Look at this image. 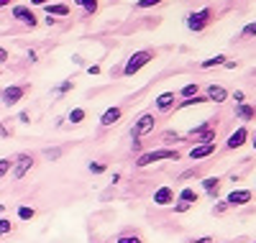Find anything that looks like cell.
Wrapping results in <instances>:
<instances>
[{"label":"cell","instance_id":"obj_1","mask_svg":"<svg viewBox=\"0 0 256 243\" xmlns=\"http://www.w3.org/2000/svg\"><path fill=\"white\" fill-rule=\"evenodd\" d=\"M216 136H218V118H208L187 134V138H192L195 144H216Z\"/></svg>","mask_w":256,"mask_h":243},{"label":"cell","instance_id":"obj_2","mask_svg":"<svg viewBox=\"0 0 256 243\" xmlns=\"http://www.w3.org/2000/svg\"><path fill=\"white\" fill-rule=\"evenodd\" d=\"M180 159H182V151H177V148H156V151L138 154L136 166H148L154 162H180Z\"/></svg>","mask_w":256,"mask_h":243},{"label":"cell","instance_id":"obj_3","mask_svg":"<svg viewBox=\"0 0 256 243\" xmlns=\"http://www.w3.org/2000/svg\"><path fill=\"white\" fill-rule=\"evenodd\" d=\"M152 59H154V52H136V54H131V56H128V62H126V67H123V74H126V77H134V74L141 72Z\"/></svg>","mask_w":256,"mask_h":243},{"label":"cell","instance_id":"obj_4","mask_svg":"<svg viewBox=\"0 0 256 243\" xmlns=\"http://www.w3.org/2000/svg\"><path fill=\"white\" fill-rule=\"evenodd\" d=\"M154 128H156V116H154V113H144V116L134 123V128H131V138H134V141H141L144 136L152 134Z\"/></svg>","mask_w":256,"mask_h":243},{"label":"cell","instance_id":"obj_5","mask_svg":"<svg viewBox=\"0 0 256 243\" xmlns=\"http://www.w3.org/2000/svg\"><path fill=\"white\" fill-rule=\"evenodd\" d=\"M210 20H212V8H202V10H195V13H190L187 16V28L190 31H205L210 26Z\"/></svg>","mask_w":256,"mask_h":243},{"label":"cell","instance_id":"obj_6","mask_svg":"<svg viewBox=\"0 0 256 243\" xmlns=\"http://www.w3.org/2000/svg\"><path fill=\"white\" fill-rule=\"evenodd\" d=\"M34 164H36V159L31 154H18L13 159V180H24V176L34 169Z\"/></svg>","mask_w":256,"mask_h":243},{"label":"cell","instance_id":"obj_7","mask_svg":"<svg viewBox=\"0 0 256 243\" xmlns=\"http://www.w3.org/2000/svg\"><path fill=\"white\" fill-rule=\"evenodd\" d=\"M26 92H28V87L26 84H10V87H6L3 90V95H0V100H3V105H18L20 100L26 98Z\"/></svg>","mask_w":256,"mask_h":243},{"label":"cell","instance_id":"obj_8","mask_svg":"<svg viewBox=\"0 0 256 243\" xmlns=\"http://www.w3.org/2000/svg\"><path fill=\"white\" fill-rule=\"evenodd\" d=\"M251 200H254V192H251V190H233V192L226 197L228 208H244V205H248Z\"/></svg>","mask_w":256,"mask_h":243},{"label":"cell","instance_id":"obj_9","mask_svg":"<svg viewBox=\"0 0 256 243\" xmlns=\"http://www.w3.org/2000/svg\"><path fill=\"white\" fill-rule=\"evenodd\" d=\"M216 151H218V144H195L190 148V159L192 162H202V159L212 156Z\"/></svg>","mask_w":256,"mask_h":243},{"label":"cell","instance_id":"obj_10","mask_svg":"<svg viewBox=\"0 0 256 243\" xmlns=\"http://www.w3.org/2000/svg\"><path fill=\"white\" fill-rule=\"evenodd\" d=\"M174 200H177V194H174V190L169 187V184H164V187L154 190V205L166 208V205H174Z\"/></svg>","mask_w":256,"mask_h":243},{"label":"cell","instance_id":"obj_11","mask_svg":"<svg viewBox=\"0 0 256 243\" xmlns=\"http://www.w3.org/2000/svg\"><path fill=\"white\" fill-rule=\"evenodd\" d=\"M246 141H248V128H246V126H241V128H236V130H233V134L228 136L226 148H228V151H236V148H241Z\"/></svg>","mask_w":256,"mask_h":243},{"label":"cell","instance_id":"obj_12","mask_svg":"<svg viewBox=\"0 0 256 243\" xmlns=\"http://www.w3.org/2000/svg\"><path fill=\"white\" fill-rule=\"evenodd\" d=\"M202 190H205V194L210 197V200H218V194L223 190V180H220V176H205V180H202Z\"/></svg>","mask_w":256,"mask_h":243},{"label":"cell","instance_id":"obj_13","mask_svg":"<svg viewBox=\"0 0 256 243\" xmlns=\"http://www.w3.org/2000/svg\"><path fill=\"white\" fill-rule=\"evenodd\" d=\"M205 98L210 102H226L228 100V90H226V87H220V84H208Z\"/></svg>","mask_w":256,"mask_h":243},{"label":"cell","instance_id":"obj_14","mask_svg":"<svg viewBox=\"0 0 256 243\" xmlns=\"http://www.w3.org/2000/svg\"><path fill=\"white\" fill-rule=\"evenodd\" d=\"M13 18H16V20H24V24H28V26H36V24H38L36 16H34V10L26 8V6H16V8H13Z\"/></svg>","mask_w":256,"mask_h":243},{"label":"cell","instance_id":"obj_15","mask_svg":"<svg viewBox=\"0 0 256 243\" xmlns=\"http://www.w3.org/2000/svg\"><path fill=\"white\" fill-rule=\"evenodd\" d=\"M172 108H177V95L174 92H162L156 98V110H162V113H169Z\"/></svg>","mask_w":256,"mask_h":243},{"label":"cell","instance_id":"obj_16","mask_svg":"<svg viewBox=\"0 0 256 243\" xmlns=\"http://www.w3.org/2000/svg\"><path fill=\"white\" fill-rule=\"evenodd\" d=\"M120 116H123V108H108L102 113V118H100V126L102 128H110V126H116L120 120Z\"/></svg>","mask_w":256,"mask_h":243},{"label":"cell","instance_id":"obj_17","mask_svg":"<svg viewBox=\"0 0 256 243\" xmlns=\"http://www.w3.org/2000/svg\"><path fill=\"white\" fill-rule=\"evenodd\" d=\"M177 200H182V202H190L192 208H195V205L200 202V192H198L195 187H182V190H180V194H177Z\"/></svg>","mask_w":256,"mask_h":243},{"label":"cell","instance_id":"obj_18","mask_svg":"<svg viewBox=\"0 0 256 243\" xmlns=\"http://www.w3.org/2000/svg\"><path fill=\"white\" fill-rule=\"evenodd\" d=\"M236 118H238V120H254V118H256V108H251V105H246V102L236 105Z\"/></svg>","mask_w":256,"mask_h":243},{"label":"cell","instance_id":"obj_19","mask_svg":"<svg viewBox=\"0 0 256 243\" xmlns=\"http://www.w3.org/2000/svg\"><path fill=\"white\" fill-rule=\"evenodd\" d=\"M116 243H144V238L136 230H123L116 236Z\"/></svg>","mask_w":256,"mask_h":243},{"label":"cell","instance_id":"obj_20","mask_svg":"<svg viewBox=\"0 0 256 243\" xmlns=\"http://www.w3.org/2000/svg\"><path fill=\"white\" fill-rule=\"evenodd\" d=\"M205 102H210L205 95H195V98H187V100H182V102L177 105V110H184V108H195V105H205Z\"/></svg>","mask_w":256,"mask_h":243},{"label":"cell","instance_id":"obj_21","mask_svg":"<svg viewBox=\"0 0 256 243\" xmlns=\"http://www.w3.org/2000/svg\"><path fill=\"white\" fill-rule=\"evenodd\" d=\"M46 13L49 16H70V6H64V3H49L46 6Z\"/></svg>","mask_w":256,"mask_h":243},{"label":"cell","instance_id":"obj_22","mask_svg":"<svg viewBox=\"0 0 256 243\" xmlns=\"http://www.w3.org/2000/svg\"><path fill=\"white\" fill-rule=\"evenodd\" d=\"M226 62H228V56H226V54H218V56H212V59H205V62L200 64V67H202V70H210V67H223Z\"/></svg>","mask_w":256,"mask_h":243},{"label":"cell","instance_id":"obj_23","mask_svg":"<svg viewBox=\"0 0 256 243\" xmlns=\"http://www.w3.org/2000/svg\"><path fill=\"white\" fill-rule=\"evenodd\" d=\"M180 95H182V98H195V95H200V84H198V82L184 84L182 90H180Z\"/></svg>","mask_w":256,"mask_h":243},{"label":"cell","instance_id":"obj_24","mask_svg":"<svg viewBox=\"0 0 256 243\" xmlns=\"http://www.w3.org/2000/svg\"><path fill=\"white\" fill-rule=\"evenodd\" d=\"M18 218H20V220H34V218H36V210L28 208V205H20V208H18Z\"/></svg>","mask_w":256,"mask_h":243},{"label":"cell","instance_id":"obj_25","mask_svg":"<svg viewBox=\"0 0 256 243\" xmlns=\"http://www.w3.org/2000/svg\"><path fill=\"white\" fill-rule=\"evenodd\" d=\"M74 3H77V6H82V8L88 10L90 16H92V13L98 10V0H74Z\"/></svg>","mask_w":256,"mask_h":243},{"label":"cell","instance_id":"obj_26","mask_svg":"<svg viewBox=\"0 0 256 243\" xmlns=\"http://www.w3.org/2000/svg\"><path fill=\"white\" fill-rule=\"evenodd\" d=\"M84 118H88V113H84L82 108H74V110H70V120H72V123H82Z\"/></svg>","mask_w":256,"mask_h":243},{"label":"cell","instance_id":"obj_27","mask_svg":"<svg viewBox=\"0 0 256 243\" xmlns=\"http://www.w3.org/2000/svg\"><path fill=\"white\" fill-rule=\"evenodd\" d=\"M10 169H13V159H0V180L10 174Z\"/></svg>","mask_w":256,"mask_h":243},{"label":"cell","instance_id":"obj_28","mask_svg":"<svg viewBox=\"0 0 256 243\" xmlns=\"http://www.w3.org/2000/svg\"><path fill=\"white\" fill-rule=\"evenodd\" d=\"M16 226L10 223V220H6V218H0V236H3V233H10Z\"/></svg>","mask_w":256,"mask_h":243},{"label":"cell","instance_id":"obj_29","mask_svg":"<svg viewBox=\"0 0 256 243\" xmlns=\"http://www.w3.org/2000/svg\"><path fill=\"white\" fill-rule=\"evenodd\" d=\"M92 174H102L105 169H108V166H105V164H100V162H90V166H88Z\"/></svg>","mask_w":256,"mask_h":243},{"label":"cell","instance_id":"obj_30","mask_svg":"<svg viewBox=\"0 0 256 243\" xmlns=\"http://www.w3.org/2000/svg\"><path fill=\"white\" fill-rule=\"evenodd\" d=\"M72 87H74V82H72V80H67V82H62V84L56 87V92H59V95H64V92H70Z\"/></svg>","mask_w":256,"mask_h":243},{"label":"cell","instance_id":"obj_31","mask_svg":"<svg viewBox=\"0 0 256 243\" xmlns=\"http://www.w3.org/2000/svg\"><path fill=\"white\" fill-rule=\"evenodd\" d=\"M159 3H162V0H138L136 6L138 8H152V6H159Z\"/></svg>","mask_w":256,"mask_h":243},{"label":"cell","instance_id":"obj_32","mask_svg":"<svg viewBox=\"0 0 256 243\" xmlns=\"http://www.w3.org/2000/svg\"><path fill=\"white\" fill-rule=\"evenodd\" d=\"M192 205L190 202H182V200H177V205H174V212H187Z\"/></svg>","mask_w":256,"mask_h":243},{"label":"cell","instance_id":"obj_33","mask_svg":"<svg viewBox=\"0 0 256 243\" xmlns=\"http://www.w3.org/2000/svg\"><path fill=\"white\" fill-rule=\"evenodd\" d=\"M226 210H228V202H218L216 208H212V212H216V215H223Z\"/></svg>","mask_w":256,"mask_h":243},{"label":"cell","instance_id":"obj_34","mask_svg":"<svg viewBox=\"0 0 256 243\" xmlns=\"http://www.w3.org/2000/svg\"><path fill=\"white\" fill-rule=\"evenodd\" d=\"M244 36H256V20H254V24H248V26L244 28Z\"/></svg>","mask_w":256,"mask_h":243},{"label":"cell","instance_id":"obj_35","mask_svg":"<svg viewBox=\"0 0 256 243\" xmlns=\"http://www.w3.org/2000/svg\"><path fill=\"white\" fill-rule=\"evenodd\" d=\"M233 100H236V105H241V102H246V95L241 90H236V92H233Z\"/></svg>","mask_w":256,"mask_h":243},{"label":"cell","instance_id":"obj_36","mask_svg":"<svg viewBox=\"0 0 256 243\" xmlns=\"http://www.w3.org/2000/svg\"><path fill=\"white\" fill-rule=\"evenodd\" d=\"M192 243H216V238H212V236H202V238H195Z\"/></svg>","mask_w":256,"mask_h":243},{"label":"cell","instance_id":"obj_37","mask_svg":"<svg viewBox=\"0 0 256 243\" xmlns=\"http://www.w3.org/2000/svg\"><path fill=\"white\" fill-rule=\"evenodd\" d=\"M18 120H20V123H31V116H28V113H26V110H24V113H20V116H18Z\"/></svg>","mask_w":256,"mask_h":243},{"label":"cell","instance_id":"obj_38","mask_svg":"<svg viewBox=\"0 0 256 243\" xmlns=\"http://www.w3.org/2000/svg\"><path fill=\"white\" fill-rule=\"evenodd\" d=\"M59 154H62V151L54 148V151H46V156H49V159H59Z\"/></svg>","mask_w":256,"mask_h":243},{"label":"cell","instance_id":"obj_39","mask_svg":"<svg viewBox=\"0 0 256 243\" xmlns=\"http://www.w3.org/2000/svg\"><path fill=\"white\" fill-rule=\"evenodd\" d=\"M8 136H10V130L6 126H0V138H8Z\"/></svg>","mask_w":256,"mask_h":243},{"label":"cell","instance_id":"obj_40","mask_svg":"<svg viewBox=\"0 0 256 243\" xmlns=\"http://www.w3.org/2000/svg\"><path fill=\"white\" fill-rule=\"evenodd\" d=\"M88 72H90V74H100V67H98V64H90Z\"/></svg>","mask_w":256,"mask_h":243},{"label":"cell","instance_id":"obj_41","mask_svg":"<svg viewBox=\"0 0 256 243\" xmlns=\"http://www.w3.org/2000/svg\"><path fill=\"white\" fill-rule=\"evenodd\" d=\"M3 62H8V52H6L3 46H0V64H3Z\"/></svg>","mask_w":256,"mask_h":243},{"label":"cell","instance_id":"obj_42","mask_svg":"<svg viewBox=\"0 0 256 243\" xmlns=\"http://www.w3.org/2000/svg\"><path fill=\"white\" fill-rule=\"evenodd\" d=\"M52 0H31V6H49Z\"/></svg>","mask_w":256,"mask_h":243},{"label":"cell","instance_id":"obj_43","mask_svg":"<svg viewBox=\"0 0 256 243\" xmlns=\"http://www.w3.org/2000/svg\"><path fill=\"white\" fill-rule=\"evenodd\" d=\"M3 6H10V0H0V8H3Z\"/></svg>","mask_w":256,"mask_h":243},{"label":"cell","instance_id":"obj_44","mask_svg":"<svg viewBox=\"0 0 256 243\" xmlns=\"http://www.w3.org/2000/svg\"><path fill=\"white\" fill-rule=\"evenodd\" d=\"M251 144H254V148H256V136H254V141H251Z\"/></svg>","mask_w":256,"mask_h":243},{"label":"cell","instance_id":"obj_45","mask_svg":"<svg viewBox=\"0 0 256 243\" xmlns=\"http://www.w3.org/2000/svg\"><path fill=\"white\" fill-rule=\"evenodd\" d=\"M254 243H256V240H254Z\"/></svg>","mask_w":256,"mask_h":243}]
</instances>
